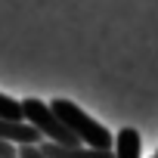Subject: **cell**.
<instances>
[{
	"mask_svg": "<svg viewBox=\"0 0 158 158\" xmlns=\"http://www.w3.org/2000/svg\"><path fill=\"white\" fill-rule=\"evenodd\" d=\"M155 158H158V152H155Z\"/></svg>",
	"mask_w": 158,
	"mask_h": 158,
	"instance_id": "8",
	"label": "cell"
},
{
	"mask_svg": "<svg viewBox=\"0 0 158 158\" xmlns=\"http://www.w3.org/2000/svg\"><path fill=\"white\" fill-rule=\"evenodd\" d=\"M115 158H139L143 155V139H139V130L133 127H121L118 136H115Z\"/></svg>",
	"mask_w": 158,
	"mask_h": 158,
	"instance_id": "5",
	"label": "cell"
},
{
	"mask_svg": "<svg viewBox=\"0 0 158 158\" xmlns=\"http://www.w3.org/2000/svg\"><path fill=\"white\" fill-rule=\"evenodd\" d=\"M19 158H47V155H44L37 146H22V149H19Z\"/></svg>",
	"mask_w": 158,
	"mask_h": 158,
	"instance_id": "7",
	"label": "cell"
},
{
	"mask_svg": "<svg viewBox=\"0 0 158 158\" xmlns=\"http://www.w3.org/2000/svg\"><path fill=\"white\" fill-rule=\"evenodd\" d=\"M47 158H115V152H99L87 146H56V143H40L37 146Z\"/></svg>",
	"mask_w": 158,
	"mask_h": 158,
	"instance_id": "4",
	"label": "cell"
},
{
	"mask_svg": "<svg viewBox=\"0 0 158 158\" xmlns=\"http://www.w3.org/2000/svg\"><path fill=\"white\" fill-rule=\"evenodd\" d=\"M0 143H10V146L22 149V146H40L44 136L28 121H0Z\"/></svg>",
	"mask_w": 158,
	"mask_h": 158,
	"instance_id": "3",
	"label": "cell"
},
{
	"mask_svg": "<svg viewBox=\"0 0 158 158\" xmlns=\"http://www.w3.org/2000/svg\"><path fill=\"white\" fill-rule=\"evenodd\" d=\"M22 115H25V121L44 136V143H56V146H81V143H77V136L56 118V112H53L50 102L28 96V99H22Z\"/></svg>",
	"mask_w": 158,
	"mask_h": 158,
	"instance_id": "2",
	"label": "cell"
},
{
	"mask_svg": "<svg viewBox=\"0 0 158 158\" xmlns=\"http://www.w3.org/2000/svg\"><path fill=\"white\" fill-rule=\"evenodd\" d=\"M0 121H25L22 115V102L6 96V93H0Z\"/></svg>",
	"mask_w": 158,
	"mask_h": 158,
	"instance_id": "6",
	"label": "cell"
},
{
	"mask_svg": "<svg viewBox=\"0 0 158 158\" xmlns=\"http://www.w3.org/2000/svg\"><path fill=\"white\" fill-rule=\"evenodd\" d=\"M50 106H53L56 118L77 136V143H81V146L99 149V152H112V149H115V133L106 130L99 121H93L77 102H71V99H53Z\"/></svg>",
	"mask_w": 158,
	"mask_h": 158,
	"instance_id": "1",
	"label": "cell"
}]
</instances>
